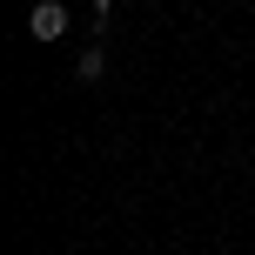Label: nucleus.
I'll use <instances>...</instances> for the list:
<instances>
[{
    "label": "nucleus",
    "instance_id": "1",
    "mask_svg": "<svg viewBox=\"0 0 255 255\" xmlns=\"http://www.w3.org/2000/svg\"><path fill=\"white\" fill-rule=\"evenodd\" d=\"M27 34H34V40H61V34H67V7H61V0H34Z\"/></svg>",
    "mask_w": 255,
    "mask_h": 255
},
{
    "label": "nucleus",
    "instance_id": "2",
    "mask_svg": "<svg viewBox=\"0 0 255 255\" xmlns=\"http://www.w3.org/2000/svg\"><path fill=\"white\" fill-rule=\"evenodd\" d=\"M74 74H81V81H101V74H108V54H101V47H88V54L74 61Z\"/></svg>",
    "mask_w": 255,
    "mask_h": 255
},
{
    "label": "nucleus",
    "instance_id": "3",
    "mask_svg": "<svg viewBox=\"0 0 255 255\" xmlns=\"http://www.w3.org/2000/svg\"><path fill=\"white\" fill-rule=\"evenodd\" d=\"M108 7H115V0H94V13H108Z\"/></svg>",
    "mask_w": 255,
    "mask_h": 255
}]
</instances>
